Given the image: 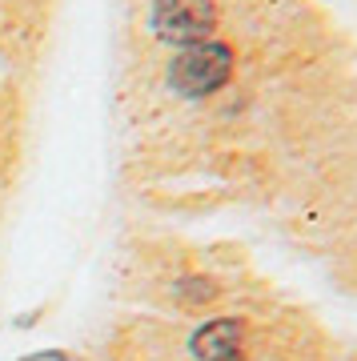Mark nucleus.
<instances>
[{
	"label": "nucleus",
	"instance_id": "nucleus-1",
	"mask_svg": "<svg viewBox=\"0 0 357 361\" xmlns=\"http://www.w3.org/2000/svg\"><path fill=\"white\" fill-rule=\"evenodd\" d=\"M233 73V49L229 44H217V40H201V44H189L177 61L169 65V85L181 92V97H209L217 92Z\"/></svg>",
	"mask_w": 357,
	"mask_h": 361
},
{
	"label": "nucleus",
	"instance_id": "nucleus-2",
	"mask_svg": "<svg viewBox=\"0 0 357 361\" xmlns=\"http://www.w3.org/2000/svg\"><path fill=\"white\" fill-rule=\"evenodd\" d=\"M217 25L213 0H157L153 4V28L161 40L173 44H201Z\"/></svg>",
	"mask_w": 357,
	"mask_h": 361
},
{
	"label": "nucleus",
	"instance_id": "nucleus-3",
	"mask_svg": "<svg viewBox=\"0 0 357 361\" xmlns=\"http://www.w3.org/2000/svg\"><path fill=\"white\" fill-rule=\"evenodd\" d=\"M193 353L197 361H245V329L233 317L209 322L193 337Z\"/></svg>",
	"mask_w": 357,
	"mask_h": 361
},
{
	"label": "nucleus",
	"instance_id": "nucleus-4",
	"mask_svg": "<svg viewBox=\"0 0 357 361\" xmlns=\"http://www.w3.org/2000/svg\"><path fill=\"white\" fill-rule=\"evenodd\" d=\"M28 361H64L61 353H40V357H28Z\"/></svg>",
	"mask_w": 357,
	"mask_h": 361
}]
</instances>
